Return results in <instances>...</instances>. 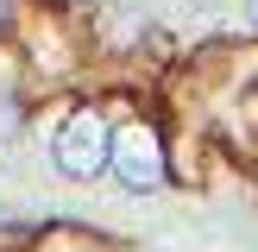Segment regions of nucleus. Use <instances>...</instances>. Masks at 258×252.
Instances as JSON below:
<instances>
[{"label": "nucleus", "mask_w": 258, "mask_h": 252, "mask_svg": "<svg viewBox=\"0 0 258 252\" xmlns=\"http://www.w3.org/2000/svg\"><path fill=\"white\" fill-rule=\"evenodd\" d=\"M107 145H113V120L101 101H70V107L57 113V126H50V170L63 176V183L88 189L107 176Z\"/></svg>", "instance_id": "nucleus-1"}, {"label": "nucleus", "mask_w": 258, "mask_h": 252, "mask_svg": "<svg viewBox=\"0 0 258 252\" xmlns=\"http://www.w3.org/2000/svg\"><path fill=\"white\" fill-rule=\"evenodd\" d=\"M107 176L126 196H158L170 183V139L151 113H126L113 120V145H107Z\"/></svg>", "instance_id": "nucleus-2"}, {"label": "nucleus", "mask_w": 258, "mask_h": 252, "mask_svg": "<svg viewBox=\"0 0 258 252\" xmlns=\"http://www.w3.org/2000/svg\"><path fill=\"white\" fill-rule=\"evenodd\" d=\"M32 133V82L13 50H0V145H19Z\"/></svg>", "instance_id": "nucleus-3"}, {"label": "nucleus", "mask_w": 258, "mask_h": 252, "mask_svg": "<svg viewBox=\"0 0 258 252\" xmlns=\"http://www.w3.org/2000/svg\"><path fill=\"white\" fill-rule=\"evenodd\" d=\"M246 25H252V32H258V0H246Z\"/></svg>", "instance_id": "nucleus-4"}, {"label": "nucleus", "mask_w": 258, "mask_h": 252, "mask_svg": "<svg viewBox=\"0 0 258 252\" xmlns=\"http://www.w3.org/2000/svg\"><path fill=\"white\" fill-rule=\"evenodd\" d=\"M0 25H13V7H7V0H0Z\"/></svg>", "instance_id": "nucleus-5"}]
</instances>
